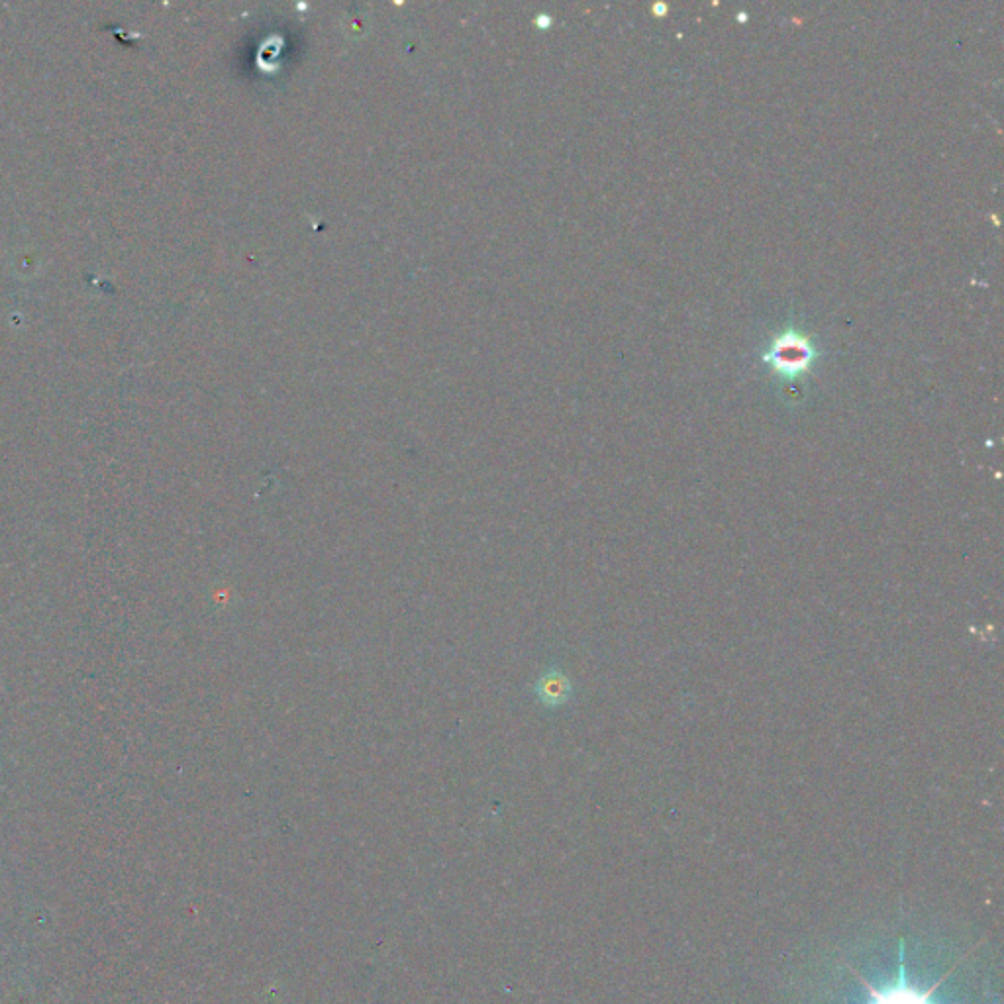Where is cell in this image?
I'll return each mask as SVG.
<instances>
[{
	"mask_svg": "<svg viewBox=\"0 0 1004 1004\" xmlns=\"http://www.w3.org/2000/svg\"><path fill=\"white\" fill-rule=\"evenodd\" d=\"M952 973V969L942 977L938 979L930 989L922 991V989H916L908 983V977H906V959H904V942L901 940V946H899V979L887 987V989H881V987H875L871 985L865 977H861L859 971H854L855 977L861 981V985L867 989L869 993V1003L867 1004H938L932 1001V995L936 993V989L944 983V979H948Z\"/></svg>",
	"mask_w": 1004,
	"mask_h": 1004,
	"instance_id": "1",
	"label": "cell"
},
{
	"mask_svg": "<svg viewBox=\"0 0 1004 1004\" xmlns=\"http://www.w3.org/2000/svg\"><path fill=\"white\" fill-rule=\"evenodd\" d=\"M812 348L801 334L797 332H787L775 340L771 346V352L767 353V363L775 367L781 375L795 377L799 373H804L810 365L812 359Z\"/></svg>",
	"mask_w": 1004,
	"mask_h": 1004,
	"instance_id": "2",
	"label": "cell"
},
{
	"mask_svg": "<svg viewBox=\"0 0 1004 1004\" xmlns=\"http://www.w3.org/2000/svg\"><path fill=\"white\" fill-rule=\"evenodd\" d=\"M536 693H538V699L542 701V704L552 706V708L561 706V704L567 703L571 697V681L559 669H550L538 681Z\"/></svg>",
	"mask_w": 1004,
	"mask_h": 1004,
	"instance_id": "3",
	"label": "cell"
},
{
	"mask_svg": "<svg viewBox=\"0 0 1004 1004\" xmlns=\"http://www.w3.org/2000/svg\"><path fill=\"white\" fill-rule=\"evenodd\" d=\"M653 10H655V14H659V16H661V14H665V10H667V8H665V4H655V6H653Z\"/></svg>",
	"mask_w": 1004,
	"mask_h": 1004,
	"instance_id": "4",
	"label": "cell"
}]
</instances>
